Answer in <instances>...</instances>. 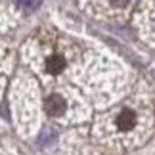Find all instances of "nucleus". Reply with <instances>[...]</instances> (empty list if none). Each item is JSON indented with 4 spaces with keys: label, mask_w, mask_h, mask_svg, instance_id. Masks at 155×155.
<instances>
[{
    "label": "nucleus",
    "mask_w": 155,
    "mask_h": 155,
    "mask_svg": "<svg viewBox=\"0 0 155 155\" xmlns=\"http://www.w3.org/2000/svg\"><path fill=\"white\" fill-rule=\"evenodd\" d=\"M46 113H48L50 117H61L65 109H67V105H65V100L61 96H58V94H52V96L46 100Z\"/></svg>",
    "instance_id": "nucleus-1"
},
{
    "label": "nucleus",
    "mask_w": 155,
    "mask_h": 155,
    "mask_svg": "<svg viewBox=\"0 0 155 155\" xmlns=\"http://www.w3.org/2000/svg\"><path fill=\"white\" fill-rule=\"evenodd\" d=\"M136 127V115H134V111H130V109H123L121 113H119V117H117V128L119 130H132Z\"/></svg>",
    "instance_id": "nucleus-2"
},
{
    "label": "nucleus",
    "mask_w": 155,
    "mask_h": 155,
    "mask_svg": "<svg viewBox=\"0 0 155 155\" xmlns=\"http://www.w3.org/2000/svg\"><path fill=\"white\" fill-rule=\"evenodd\" d=\"M46 69L50 73H59V71L65 69V59L61 56H58V54H54V56L48 58V61H46Z\"/></svg>",
    "instance_id": "nucleus-3"
},
{
    "label": "nucleus",
    "mask_w": 155,
    "mask_h": 155,
    "mask_svg": "<svg viewBox=\"0 0 155 155\" xmlns=\"http://www.w3.org/2000/svg\"><path fill=\"white\" fill-rule=\"evenodd\" d=\"M54 140H56V134H54L52 130H48V128H46L44 132H40V136H38V144L40 146H48Z\"/></svg>",
    "instance_id": "nucleus-4"
},
{
    "label": "nucleus",
    "mask_w": 155,
    "mask_h": 155,
    "mask_svg": "<svg viewBox=\"0 0 155 155\" xmlns=\"http://www.w3.org/2000/svg\"><path fill=\"white\" fill-rule=\"evenodd\" d=\"M17 4H19V8L31 12V10H35V8H38L40 0H17Z\"/></svg>",
    "instance_id": "nucleus-5"
},
{
    "label": "nucleus",
    "mask_w": 155,
    "mask_h": 155,
    "mask_svg": "<svg viewBox=\"0 0 155 155\" xmlns=\"http://www.w3.org/2000/svg\"><path fill=\"white\" fill-rule=\"evenodd\" d=\"M113 6H119V8H123V6H127L128 4V0H111Z\"/></svg>",
    "instance_id": "nucleus-6"
}]
</instances>
